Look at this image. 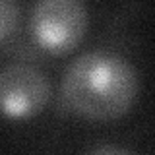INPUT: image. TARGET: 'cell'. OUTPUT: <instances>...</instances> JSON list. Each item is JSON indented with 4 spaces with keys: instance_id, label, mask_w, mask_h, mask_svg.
<instances>
[{
    "instance_id": "1",
    "label": "cell",
    "mask_w": 155,
    "mask_h": 155,
    "mask_svg": "<svg viewBox=\"0 0 155 155\" xmlns=\"http://www.w3.org/2000/svg\"><path fill=\"white\" fill-rule=\"evenodd\" d=\"M62 91L72 110L107 122L130 110L138 95V76L120 56L87 52L68 68Z\"/></svg>"
},
{
    "instance_id": "2",
    "label": "cell",
    "mask_w": 155,
    "mask_h": 155,
    "mask_svg": "<svg viewBox=\"0 0 155 155\" xmlns=\"http://www.w3.org/2000/svg\"><path fill=\"white\" fill-rule=\"evenodd\" d=\"M87 23V10L81 0H39L33 12L37 43L54 54L74 51L85 37Z\"/></svg>"
},
{
    "instance_id": "3",
    "label": "cell",
    "mask_w": 155,
    "mask_h": 155,
    "mask_svg": "<svg viewBox=\"0 0 155 155\" xmlns=\"http://www.w3.org/2000/svg\"><path fill=\"white\" fill-rule=\"evenodd\" d=\"M47 78L25 64H12L0 72V113L12 118L35 116L48 101Z\"/></svg>"
},
{
    "instance_id": "4",
    "label": "cell",
    "mask_w": 155,
    "mask_h": 155,
    "mask_svg": "<svg viewBox=\"0 0 155 155\" xmlns=\"http://www.w3.org/2000/svg\"><path fill=\"white\" fill-rule=\"evenodd\" d=\"M18 23V6L14 0H0V43L14 31Z\"/></svg>"
},
{
    "instance_id": "5",
    "label": "cell",
    "mask_w": 155,
    "mask_h": 155,
    "mask_svg": "<svg viewBox=\"0 0 155 155\" xmlns=\"http://www.w3.org/2000/svg\"><path fill=\"white\" fill-rule=\"evenodd\" d=\"M93 153H128V149H124V147H99V149H93Z\"/></svg>"
}]
</instances>
